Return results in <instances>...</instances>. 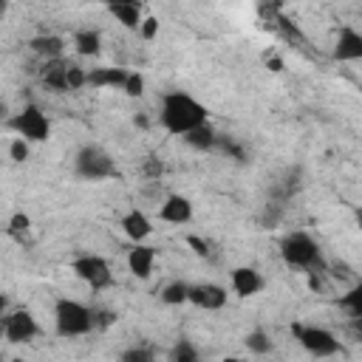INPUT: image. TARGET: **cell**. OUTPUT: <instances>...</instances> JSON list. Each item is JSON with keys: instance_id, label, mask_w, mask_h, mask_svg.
<instances>
[{"instance_id": "25", "label": "cell", "mask_w": 362, "mask_h": 362, "mask_svg": "<svg viewBox=\"0 0 362 362\" xmlns=\"http://www.w3.org/2000/svg\"><path fill=\"white\" fill-rule=\"evenodd\" d=\"M28 156H31V141H25L23 136L11 139V144H8V158H11L14 164H23V161H28Z\"/></svg>"}, {"instance_id": "38", "label": "cell", "mask_w": 362, "mask_h": 362, "mask_svg": "<svg viewBox=\"0 0 362 362\" xmlns=\"http://www.w3.org/2000/svg\"><path fill=\"white\" fill-rule=\"evenodd\" d=\"M0 119H8V105L6 102H0Z\"/></svg>"}, {"instance_id": "3", "label": "cell", "mask_w": 362, "mask_h": 362, "mask_svg": "<svg viewBox=\"0 0 362 362\" xmlns=\"http://www.w3.org/2000/svg\"><path fill=\"white\" fill-rule=\"evenodd\" d=\"M280 257L291 269H314L320 266V246L308 232L297 229L280 240Z\"/></svg>"}, {"instance_id": "13", "label": "cell", "mask_w": 362, "mask_h": 362, "mask_svg": "<svg viewBox=\"0 0 362 362\" xmlns=\"http://www.w3.org/2000/svg\"><path fill=\"white\" fill-rule=\"evenodd\" d=\"M334 59H339V62H356V59H362V34L354 25H342L339 28Z\"/></svg>"}, {"instance_id": "15", "label": "cell", "mask_w": 362, "mask_h": 362, "mask_svg": "<svg viewBox=\"0 0 362 362\" xmlns=\"http://www.w3.org/2000/svg\"><path fill=\"white\" fill-rule=\"evenodd\" d=\"M65 68H68V59H62V57H54V59H45V65H42L40 76H42V82H45L51 90L62 93V90H68Z\"/></svg>"}, {"instance_id": "10", "label": "cell", "mask_w": 362, "mask_h": 362, "mask_svg": "<svg viewBox=\"0 0 362 362\" xmlns=\"http://www.w3.org/2000/svg\"><path fill=\"white\" fill-rule=\"evenodd\" d=\"M229 286H232V291L238 294V297H255V294H260L263 291V274L255 269V266H235L232 272H229Z\"/></svg>"}, {"instance_id": "19", "label": "cell", "mask_w": 362, "mask_h": 362, "mask_svg": "<svg viewBox=\"0 0 362 362\" xmlns=\"http://www.w3.org/2000/svg\"><path fill=\"white\" fill-rule=\"evenodd\" d=\"M181 139H184L192 150H212V147L218 144V133H215V127H212L209 122H204V124H198V127L187 130Z\"/></svg>"}, {"instance_id": "17", "label": "cell", "mask_w": 362, "mask_h": 362, "mask_svg": "<svg viewBox=\"0 0 362 362\" xmlns=\"http://www.w3.org/2000/svg\"><path fill=\"white\" fill-rule=\"evenodd\" d=\"M127 79L124 68H90L88 71V85L93 88H122Z\"/></svg>"}, {"instance_id": "24", "label": "cell", "mask_w": 362, "mask_h": 362, "mask_svg": "<svg viewBox=\"0 0 362 362\" xmlns=\"http://www.w3.org/2000/svg\"><path fill=\"white\" fill-rule=\"evenodd\" d=\"M65 79H68V90H79L88 85V71L79 62H68L65 68Z\"/></svg>"}, {"instance_id": "26", "label": "cell", "mask_w": 362, "mask_h": 362, "mask_svg": "<svg viewBox=\"0 0 362 362\" xmlns=\"http://www.w3.org/2000/svg\"><path fill=\"white\" fill-rule=\"evenodd\" d=\"M339 305L348 308L354 317H362V286H354L348 294L339 297Z\"/></svg>"}, {"instance_id": "29", "label": "cell", "mask_w": 362, "mask_h": 362, "mask_svg": "<svg viewBox=\"0 0 362 362\" xmlns=\"http://www.w3.org/2000/svg\"><path fill=\"white\" fill-rule=\"evenodd\" d=\"M139 37L141 40H156L158 37V17H153V14H147V17H141V23H139Z\"/></svg>"}, {"instance_id": "22", "label": "cell", "mask_w": 362, "mask_h": 362, "mask_svg": "<svg viewBox=\"0 0 362 362\" xmlns=\"http://www.w3.org/2000/svg\"><path fill=\"white\" fill-rule=\"evenodd\" d=\"M243 342H246L249 354H257V356H266V354L272 351V339H269V334H266L263 328H255V331H249Z\"/></svg>"}, {"instance_id": "12", "label": "cell", "mask_w": 362, "mask_h": 362, "mask_svg": "<svg viewBox=\"0 0 362 362\" xmlns=\"http://www.w3.org/2000/svg\"><path fill=\"white\" fill-rule=\"evenodd\" d=\"M153 266H156V249L147 243H133V249L127 252V272L136 280H150Z\"/></svg>"}, {"instance_id": "21", "label": "cell", "mask_w": 362, "mask_h": 362, "mask_svg": "<svg viewBox=\"0 0 362 362\" xmlns=\"http://www.w3.org/2000/svg\"><path fill=\"white\" fill-rule=\"evenodd\" d=\"M187 297H189V283H184V280H173L161 288V303L164 305H184Z\"/></svg>"}, {"instance_id": "27", "label": "cell", "mask_w": 362, "mask_h": 362, "mask_svg": "<svg viewBox=\"0 0 362 362\" xmlns=\"http://www.w3.org/2000/svg\"><path fill=\"white\" fill-rule=\"evenodd\" d=\"M122 90H124L127 96H133V99L144 96V76H141L139 71H127V79H124Z\"/></svg>"}, {"instance_id": "16", "label": "cell", "mask_w": 362, "mask_h": 362, "mask_svg": "<svg viewBox=\"0 0 362 362\" xmlns=\"http://www.w3.org/2000/svg\"><path fill=\"white\" fill-rule=\"evenodd\" d=\"M28 48H31L37 57H42V59H54V57H62L65 40H62L59 34H37V37H31Z\"/></svg>"}, {"instance_id": "34", "label": "cell", "mask_w": 362, "mask_h": 362, "mask_svg": "<svg viewBox=\"0 0 362 362\" xmlns=\"http://www.w3.org/2000/svg\"><path fill=\"white\" fill-rule=\"evenodd\" d=\"M266 68H269L272 74H280L286 65H283V59H280V57H266Z\"/></svg>"}, {"instance_id": "31", "label": "cell", "mask_w": 362, "mask_h": 362, "mask_svg": "<svg viewBox=\"0 0 362 362\" xmlns=\"http://www.w3.org/2000/svg\"><path fill=\"white\" fill-rule=\"evenodd\" d=\"M122 359H124V362H150L153 354H150V351H141V348H130V351L122 354Z\"/></svg>"}, {"instance_id": "11", "label": "cell", "mask_w": 362, "mask_h": 362, "mask_svg": "<svg viewBox=\"0 0 362 362\" xmlns=\"http://www.w3.org/2000/svg\"><path fill=\"white\" fill-rule=\"evenodd\" d=\"M158 218H161L164 223L181 226V223H187V221L192 218V201H189L187 195H181V192H170V195L161 201V206H158Z\"/></svg>"}, {"instance_id": "35", "label": "cell", "mask_w": 362, "mask_h": 362, "mask_svg": "<svg viewBox=\"0 0 362 362\" xmlns=\"http://www.w3.org/2000/svg\"><path fill=\"white\" fill-rule=\"evenodd\" d=\"M223 150H226V153H232V156H235V158H238V161H243V150H240V147H238V144H232V141H229V139H226V141H223Z\"/></svg>"}, {"instance_id": "8", "label": "cell", "mask_w": 362, "mask_h": 362, "mask_svg": "<svg viewBox=\"0 0 362 362\" xmlns=\"http://www.w3.org/2000/svg\"><path fill=\"white\" fill-rule=\"evenodd\" d=\"M0 334L6 337V342L23 345V342H31L40 334V325H37V320H34V314L28 308H14L11 314H3Z\"/></svg>"}, {"instance_id": "9", "label": "cell", "mask_w": 362, "mask_h": 362, "mask_svg": "<svg viewBox=\"0 0 362 362\" xmlns=\"http://www.w3.org/2000/svg\"><path fill=\"white\" fill-rule=\"evenodd\" d=\"M226 288L218 286V283H195L189 286V297L187 303H192L195 308H204V311H221L226 305Z\"/></svg>"}, {"instance_id": "36", "label": "cell", "mask_w": 362, "mask_h": 362, "mask_svg": "<svg viewBox=\"0 0 362 362\" xmlns=\"http://www.w3.org/2000/svg\"><path fill=\"white\" fill-rule=\"evenodd\" d=\"M6 308H8V297H6V294H0V317L6 314Z\"/></svg>"}, {"instance_id": "30", "label": "cell", "mask_w": 362, "mask_h": 362, "mask_svg": "<svg viewBox=\"0 0 362 362\" xmlns=\"http://www.w3.org/2000/svg\"><path fill=\"white\" fill-rule=\"evenodd\" d=\"M187 246H189L195 255H201V257L209 255V243H206L204 238H198V235H187Z\"/></svg>"}, {"instance_id": "14", "label": "cell", "mask_w": 362, "mask_h": 362, "mask_svg": "<svg viewBox=\"0 0 362 362\" xmlns=\"http://www.w3.org/2000/svg\"><path fill=\"white\" fill-rule=\"evenodd\" d=\"M119 226H122V232H124L133 243H144V240L153 235V221H150L147 212H141V209H127V212L122 215Z\"/></svg>"}, {"instance_id": "2", "label": "cell", "mask_w": 362, "mask_h": 362, "mask_svg": "<svg viewBox=\"0 0 362 362\" xmlns=\"http://www.w3.org/2000/svg\"><path fill=\"white\" fill-rule=\"evenodd\" d=\"M54 325L59 337H85L93 331V311L79 300H57L54 305Z\"/></svg>"}, {"instance_id": "18", "label": "cell", "mask_w": 362, "mask_h": 362, "mask_svg": "<svg viewBox=\"0 0 362 362\" xmlns=\"http://www.w3.org/2000/svg\"><path fill=\"white\" fill-rule=\"evenodd\" d=\"M110 14L127 28V31H139V23H141V3H107Z\"/></svg>"}, {"instance_id": "7", "label": "cell", "mask_w": 362, "mask_h": 362, "mask_svg": "<svg viewBox=\"0 0 362 362\" xmlns=\"http://www.w3.org/2000/svg\"><path fill=\"white\" fill-rule=\"evenodd\" d=\"M71 272H74L88 288H93V291H105V288L113 286V272H110L107 260L99 257V255H79V257L71 263Z\"/></svg>"}, {"instance_id": "6", "label": "cell", "mask_w": 362, "mask_h": 362, "mask_svg": "<svg viewBox=\"0 0 362 362\" xmlns=\"http://www.w3.org/2000/svg\"><path fill=\"white\" fill-rule=\"evenodd\" d=\"M291 334L294 339L317 359H325V356H334L339 354V339L334 337V331L322 328V325H303V322H291Z\"/></svg>"}, {"instance_id": "1", "label": "cell", "mask_w": 362, "mask_h": 362, "mask_svg": "<svg viewBox=\"0 0 362 362\" xmlns=\"http://www.w3.org/2000/svg\"><path fill=\"white\" fill-rule=\"evenodd\" d=\"M206 116H209V110H206L195 96H189V93H184V90H170V93H164V99H161V113H158V119H161V127H164L167 133H173V136H184L187 130L204 124Z\"/></svg>"}, {"instance_id": "39", "label": "cell", "mask_w": 362, "mask_h": 362, "mask_svg": "<svg viewBox=\"0 0 362 362\" xmlns=\"http://www.w3.org/2000/svg\"><path fill=\"white\" fill-rule=\"evenodd\" d=\"M107 3H139V0H107Z\"/></svg>"}, {"instance_id": "33", "label": "cell", "mask_w": 362, "mask_h": 362, "mask_svg": "<svg viewBox=\"0 0 362 362\" xmlns=\"http://www.w3.org/2000/svg\"><path fill=\"white\" fill-rule=\"evenodd\" d=\"M144 173H147L150 178H158V175L164 173V167H161V161H158L156 156H147V164H144Z\"/></svg>"}, {"instance_id": "28", "label": "cell", "mask_w": 362, "mask_h": 362, "mask_svg": "<svg viewBox=\"0 0 362 362\" xmlns=\"http://www.w3.org/2000/svg\"><path fill=\"white\" fill-rule=\"evenodd\" d=\"M170 359H173V362H195V359H198V351H195L187 339H181V342H175V348L170 351Z\"/></svg>"}, {"instance_id": "20", "label": "cell", "mask_w": 362, "mask_h": 362, "mask_svg": "<svg viewBox=\"0 0 362 362\" xmlns=\"http://www.w3.org/2000/svg\"><path fill=\"white\" fill-rule=\"evenodd\" d=\"M74 51H76L79 57H96V54L102 51V34L93 31V28L76 31V37H74Z\"/></svg>"}, {"instance_id": "5", "label": "cell", "mask_w": 362, "mask_h": 362, "mask_svg": "<svg viewBox=\"0 0 362 362\" xmlns=\"http://www.w3.org/2000/svg\"><path fill=\"white\" fill-rule=\"evenodd\" d=\"M74 173L85 181H102V178L116 175V164L99 144H85L74 156Z\"/></svg>"}, {"instance_id": "4", "label": "cell", "mask_w": 362, "mask_h": 362, "mask_svg": "<svg viewBox=\"0 0 362 362\" xmlns=\"http://www.w3.org/2000/svg\"><path fill=\"white\" fill-rule=\"evenodd\" d=\"M6 124H8L17 136H23L25 141H31V144L51 139V122H48V116L40 110V105H34V102L23 105V110H17L14 116H8Z\"/></svg>"}, {"instance_id": "32", "label": "cell", "mask_w": 362, "mask_h": 362, "mask_svg": "<svg viewBox=\"0 0 362 362\" xmlns=\"http://www.w3.org/2000/svg\"><path fill=\"white\" fill-rule=\"evenodd\" d=\"M110 322H116V314H110V311H93V328H107Z\"/></svg>"}, {"instance_id": "37", "label": "cell", "mask_w": 362, "mask_h": 362, "mask_svg": "<svg viewBox=\"0 0 362 362\" xmlns=\"http://www.w3.org/2000/svg\"><path fill=\"white\" fill-rule=\"evenodd\" d=\"M6 11H8V0H0V20L6 17Z\"/></svg>"}, {"instance_id": "23", "label": "cell", "mask_w": 362, "mask_h": 362, "mask_svg": "<svg viewBox=\"0 0 362 362\" xmlns=\"http://www.w3.org/2000/svg\"><path fill=\"white\" fill-rule=\"evenodd\" d=\"M28 232H31V218H28V212H11V218H8V235L17 238V240H25Z\"/></svg>"}]
</instances>
